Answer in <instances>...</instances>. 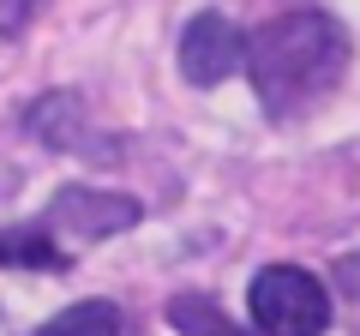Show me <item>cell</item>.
Returning a JSON list of instances; mask_svg holds the SVG:
<instances>
[{
  "mask_svg": "<svg viewBox=\"0 0 360 336\" xmlns=\"http://www.w3.org/2000/svg\"><path fill=\"white\" fill-rule=\"evenodd\" d=\"M348 66V37L330 13H283L246 37V78H252L264 115L288 120L307 103H319Z\"/></svg>",
  "mask_w": 360,
  "mask_h": 336,
  "instance_id": "obj_1",
  "label": "cell"
},
{
  "mask_svg": "<svg viewBox=\"0 0 360 336\" xmlns=\"http://www.w3.org/2000/svg\"><path fill=\"white\" fill-rule=\"evenodd\" d=\"M246 312L264 336H324L330 330V288L307 264H264L246 288Z\"/></svg>",
  "mask_w": 360,
  "mask_h": 336,
  "instance_id": "obj_2",
  "label": "cell"
},
{
  "mask_svg": "<svg viewBox=\"0 0 360 336\" xmlns=\"http://www.w3.org/2000/svg\"><path fill=\"white\" fill-rule=\"evenodd\" d=\"M144 217L139 198L127 193H103V186H60L42 217L49 234H78V240H108V234H127Z\"/></svg>",
  "mask_w": 360,
  "mask_h": 336,
  "instance_id": "obj_3",
  "label": "cell"
},
{
  "mask_svg": "<svg viewBox=\"0 0 360 336\" xmlns=\"http://www.w3.org/2000/svg\"><path fill=\"white\" fill-rule=\"evenodd\" d=\"M234 66H246V37H240V25H234L229 13H198V18H186V30H180V78L198 84V91H210V84H222Z\"/></svg>",
  "mask_w": 360,
  "mask_h": 336,
  "instance_id": "obj_4",
  "label": "cell"
},
{
  "mask_svg": "<svg viewBox=\"0 0 360 336\" xmlns=\"http://www.w3.org/2000/svg\"><path fill=\"white\" fill-rule=\"evenodd\" d=\"M0 264H18V271H66V252L54 246L49 228H0Z\"/></svg>",
  "mask_w": 360,
  "mask_h": 336,
  "instance_id": "obj_5",
  "label": "cell"
},
{
  "mask_svg": "<svg viewBox=\"0 0 360 336\" xmlns=\"http://www.w3.org/2000/svg\"><path fill=\"white\" fill-rule=\"evenodd\" d=\"M168 324H174L180 336H252V330H240L210 295H174L168 300Z\"/></svg>",
  "mask_w": 360,
  "mask_h": 336,
  "instance_id": "obj_6",
  "label": "cell"
},
{
  "mask_svg": "<svg viewBox=\"0 0 360 336\" xmlns=\"http://www.w3.org/2000/svg\"><path fill=\"white\" fill-rule=\"evenodd\" d=\"M37 336H120V306L115 300H72L49 324H37Z\"/></svg>",
  "mask_w": 360,
  "mask_h": 336,
  "instance_id": "obj_7",
  "label": "cell"
},
{
  "mask_svg": "<svg viewBox=\"0 0 360 336\" xmlns=\"http://www.w3.org/2000/svg\"><path fill=\"white\" fill-rule=\"evenodd\" d=\"M25 18H30V0H0V37L25 30Z\"/></svg>",
  "mask_w": 360,
  "mask_h": 336,
  "instance_id": "obj_8",
  "label": "cell"
}]
</instances>
